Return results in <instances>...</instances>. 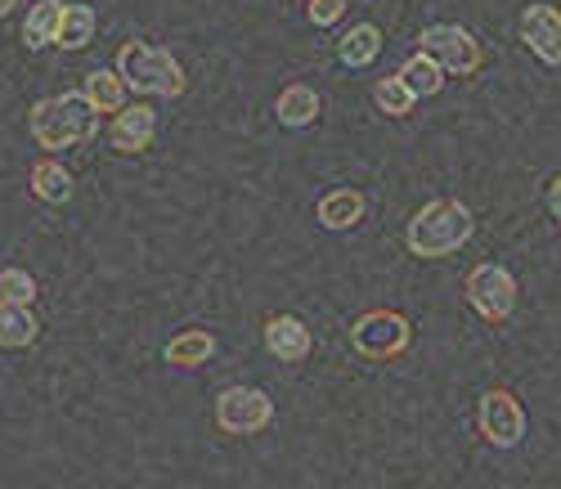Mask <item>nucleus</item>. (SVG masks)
Segmentation results:
<instances>
[{
  "instance_id": "nucleus-1",
  "label": "nucleus",
  "mask_w": 561,
  "mask_h": 489,
  "mask_svg": "<svg viewBox=\"0 0 561 489\" xmlns=\"http://www.w3.org/2000/svg\"><path fill=\"white\" fill-rule=\"evenodd\" d=\"M32 139L41 144V149H77V144L95 139L100 130V109L85 100V94H50V100H36L32 104Z\"/></svg>"
},
{
  "instance_id": "nucleus-23",
  "label": "nucleus",
  "mask_w": 561,
  "mask_h": 489,
  "mask_svg": "<svg viewBox=\"0 0 561 489\" xmlns=\"http://www.w3.org/2000/svg\"><path fill=\"white\" fill-rule=\"evenodd\" d=\"M0 302H14V306H32L36 302V278L19 265L0 270Z\"/></svg>"
},
{
  "instance_id": "nucleus-20",
  "label": "nucleus",
  "mask_w": 561,
  "mask_h": 489,
  "mask_svg": "<svg viewBox=\"0 0 561 489\" xmlns=\"http://www.w3.org/2000/svg\"><path fill=\"white\" fill-rule=\"evenodd\" d=\"M400 77H404V86L417 94V100H432V94H440V86H445V68L423 50L400 64Z\"/></svg>"
},
{
  "instance_id": "nucleus-19",
  "label": "nucleus",
  "mask_w": 561,
  "mask_h": 489,
  "mask_svg": "<svg viewBox=\"0 0 561 489\" xmlns=\"http://www.w3.org/2000/svg\"><path fill=\"white\" fill-rule=\"evenodd\" d=\"M36 332H41V323H36L32 306L0 302V346H5V351H23V346H32V341H36Z\"/></svg>"
},
{
  "instance_id": "nucleus-13",
  "label": "nucleus",
  "mask_w": 561,
  "mask_h": 489,
  "mask_svg": "<svg viewBox=\"0 0 561 489\" xmlns=\"http://www.w3.org/2000/svg\"><path fill=\"white\" fill-rule=\"evenodd\" d=\"M167 364H175V368H203L211 355H216V337L207 332V328H184V332H175L171 341H167Z\"/></svg>"
},
{
  "instance_id": "nucleus-11",
  "label": "nucleus",
  "mask_w": 561,
  "mask_h": 489,
  "mask_svg": "<svg viewBox=\"0 0 561 489\" xmlns=\"http://www.w3.org/2000/svg\"><path fill=\"white\" fill-rule=\"evenodd\" d=\"M310 346H314V337H310V328H306L297 315H274V319L265 323V351H270L274 360L301 364V360L310 355Z\"/></svg>"
},
{
  "instance_id": "nucleus-17",
  "label": "nucleus",
  "mask_w": 561,
  "mask_h": 489,
  "mask_svg": "<svg viewBox=\"0 0 561 489\" xmlns=\"http://www.w3.org/2000/svg\"><path fill=\"white\" fill-rule=\"evenodd\" d=\"M274 117L284 122V126H293V130H301V126H314L319 122V94L310 90V86H288L284 94H278V104H274Z\"/></svg>"
},
{
  "instance_id": "nucleus-9",
  "label": "nucleus",
  "mask_w": 561,
  "mask_h": 489,
  "mask_svg": "<svg viewBox=\"0 0 561 489\" xmlns=\"http://www.w3.org/2000/svg\"><path fill=\"white\" fill-rule=\"evenodd\" d=\"M522 41L548 68H561V10L557 5H526L522 10Z\"/></svg>"
},
{
  "instance_id": "nucleus-2",
  "label": "nucleus",
  "mask_w": 561,
  "mask_h": 489,
  "mask_svg": "<svg viewBox=\"0 0 561 489\" xmlns=\"http://www.w3.org/2000/svg\"><path fill=\"white\" fill-rule=\"evenodd\" d=\"M472 234H477L472 212H467L458 198H436L409 220L404 248L413 257H423V261H440V257H454Z\"/></svg>"
},
{
  "instance_id": "nucleus-14",
  "label": "nucleus",
  "mask_w": 561,
  "mask_h": 489,
  "mask_svg": "<svg viewBox=\"0 0 561 489\" xmlns=\"http://www.w3.org/2000/svg\"><path fill=\"white\" fill-rule=\"evenodd\" d=\"M64 10H68L64 0H36L32 14L23 19V45H27V50H45V45H55Z\"/></svg>"
},
{
  "instance_id": "nucleus-24",
  "label": "nucleus",
  "mask_w": 561,
  "mask_h": 489,
  "mask_svg": "<svg viewBox=\"0 0 561 489\" xmlns=\"http://www.w3.org/2000/svg\"><path fill=\"white\" fill-rule=\"evenodd\" d=\"M346 5H351V0H310V23L314 27H333L342 14H346Z\"/></svg>"
},
{
  "instance_id": "nucleus-4",
  "label": "nucleus",
  "mask_w": 561,
  "mask_h": 489,
  "mask_svg": "<svg viewBox=\"0 0 561 489\" xmlns=\"http://www.w3.org/2000/svg\"><path fill=\"white\" fill-rule=\"evenodd\" d=\"M351 346L373 364H387L413 346V323L400 310H368L351 323Z\"/></svg>"
},
{
  "instance_id": "nucleus-12",
  "label": "nucleus",
  "mask_w": 561,
  "mask_h": 489,
  "mask_svg": "<svg viewBox=\"0 0 561 489\" xmlns=\"http://www.w3.org/2000/svg\"><path fill=\"white\" fill-rule=\"evenodd\" d=\"M364 216H368V203H364L359 189H333V193H323L319 198V225L333 229V234L355 229Z\"/></svg>"
},
{
  "instance_id": "nucleus-7",
  "label": "nucleus",
  "mask_w": 561,
  "mask_h": 489,
  "mask_svg": "<svg viewBox=\"0 0 561 489\" xmlns=\"http://www.w3.org/2000/svg\"><path fill=\"white\" fill-rule=\"evenodd\" d=\"M467 302L477 306V315L485 323H503L512 310H517V278H512L503 265L485 261L467 274Z\"/></svg>"
},
{
  "instance_id": "nucleus-26",
  "label": "nucleus",
  "mask_w": 561,
  "mask_h": 489,
  "mask_svg": "<svg viewBox=\"0 0 561 489\" xmlns=\"http://www.w3.org/2000/svg\"><path fill=\"white\" fill-rule=\"evenodd\" d=\"M14 5H19V0H0V19H10V14H14Z\"/></svg>"
},
{
  "instance_id": "nucleus-10",
  "label": "nucleus",
  "mask_w": 561,
  "mask_h": 489,
  "mask_svg": "<svg viewBox=\"0 0 561 489\" xmlns=\"http://www.w3.org/2000/svg\"><path fill=\"white\" fill-rule=\"evenodd\" d=\"M153 139H158V113L149 104H126L122 113H113L108 144L117 153H145L153 149Z\"/></svg>"
},
{
  "instance_id": "nucleus-5",
  "label": "nucleus",
  "mask_w": 561,
  "mask_h": 489,
  "mask_svg": "<svg viewBox=\"0 0 561 489\" xmlns=\"http://www.w3.org/2000/svg\"><path fill=\"white\" fill-rule=\"evenodd\" d=\"M274 422V400L261 386H225L216 396V427L225 435H256Z\"/></svg>"
},
{
  "instance_id": "nucleus-3",
  "label": "nucleus",
  "mask_w": 561,
  "mask_h": 489,
  "mask_svg": "<svg viewBox=\"0 0 561 489\" xmlns=\"http://www.w3.org/2000/svg\"><path fill=\"white\" fill-rule=\"evenodd\" d=\"M126 81V90L135 94H158V100H180L184 94V68L167 45H149V41H126L113 64Z\"/></svg>"
},
{
  "instance_id": "nucleus-21",
  "label": "nucleus",
  "mask_w": 561,
  "mask_h": 489,
  "mask_svg": "<svg viewBox=\"0 0 561 489\" xmlns=\"http://www.w3.org/2000/svg\"><path fill=\"white\" fill-rule=\"evenodd\" d=\"M95 23L100 19H95V10H90V5H68L55 45H59V50H85V45L95 41Z\"/></svg>"
},
{
  "instance_id": "nucleus-16",
  "label": "nucleus",
  "mask_w": 561,
  "mask_h": 489,
  "mask_svg": "<svg viewBox=\"0 0 561 489\" xmlns=\"http://www.w3.org/2000/svg\"><path fill=\"white\" fill-rule=\"evenodd\" d=\"M85 100L95 104L100 113H122L126 109V81L117 68H90L85 72Z\"/></svg>"
},
{
  "instance_id": "nucleus-22",
  "label": "nucleus",
  "mask_w": 561,
  "mask_h": 489,
  "mask_svg": "<svg viewBox=\"0 0 561 489\" xmlns=\"http://www.w3.org/2000/svg\"><path fill=\"white\" fill-rule=\"evenodd\" d=\"M373 104H378L387 117H409L413 113V104H417V94L404 86V77L396 72V77H382L378 86H373Z\"/></svg>"
},
{
  "instance_id": "nucleus-18",
  "label": "nucleus",
  "mask_w": 561,
  "mask_h": 489,
  "mask_svg": "<svg viewBox=\"0 0 561 489\" xmlns=\"http://www.w3.org/2000/svg\"><path fill=\"white\" fill-rule=\"evenodd\" d=\"M32 193H36L41 203L64 207V203L72 198V175H68V167L55 162V158H41V162L32 167Z\"/></svg>"
},
{
  "instance_id": "nucleus-6",
  "label": "nucleus",
  "mask_w": 561,
  "mask_h": 489,
  "mask_svg": "<svg viewBox=\"0 0 561 489\" xmlns=\"http://www.w3.org/2000/svg\"><path fill=\"white\" fill-rule=\"evenodd\" d=\"M417 50L423 55H432L449 77H472L477 68H481V41L467 32V27H458V23H436V27H427L423 36H417Z\"/></svg>"
},
{
  "instance_id": "nucleus-8",
  "label": "nucleus",
  "mask_w": 561,
  "mask_h": 489,
  "mask_svg": "<svg viewBox=\"0 0 561 489\" xmlns=\"http://www.w3.org/2000/svg\"><path fill=\"white\" fill-rule=\"evenodd\" d=\"M477 422H481V435L490 440L494 450H517L522 440H526V409L503 386H494V390H485V396H481Z\"/></svg>"
},
{
  "instance_id": "nucleus-15",
  "label": "nucleus",
  "mask_w": 561,
  "mask_h": 489,
  "mask_svg": "<svg viewBox=\"0 0 561 489\" xmlns=\"http://www.w3.org/2000/svg\"><path fill=\"white\" fill-rule=\"evenodd\" d=\"M378 55H382V27H378V23H355V27L337 41V59H342L346 68H368Z\"/></svg>"
},
{
  "instance_id": "nucleus-25",
  "label": "nucleus",
  "mask_w": 561,
  "mask_h": 489,
  "mask_svg": "<svg viewBox=\"0 0 561 489\" xmlns=\"http://www.w3.org/2000/svg\"><path fill=\"white\" fill-rule=\"evenodd\" d=\"M548 212H552V216L561 220V175H557V180L548 184Z\"/></svg>"
}]
</instances>
